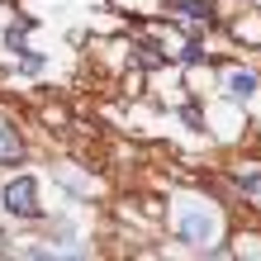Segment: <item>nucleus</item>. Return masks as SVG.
I'll list each match as a JSON object with an SVG mask.
<instances>
[{
  "label": "nucleus",
  "instance_id": "obj_7",
  "mask_svg": "<svg viewBox=\"0 0 261 261\" xmlns=\"http://www.w3.org/2000/svg\"><path fill=\"white\" fill-rule=\"evenodd\" d=\"M176 57H180V62H204V43H199V38H190Z\"/></svg>",
  "mask_w": 261,
  "mask_h": 261
},
{
  "label": "nucleus",
  "instance_id": "obj_3",
  "mask_svg": "<svg viewBox=\"0 0 261 261\" xmlns=\"http://www.w3.org/2000/svg\"><path fill=\"white\" fill-rule=\"evenodd\" d=\"M223 90H228L233 100H252V95H256V76H252V71H228V76H223Z\"/></svg>",
  "mask_w": 261,
  "mask_h": 261
},
{
  "label": "nucleus",
  "instance_id": "obj_5",
  "mask_svg": "<svg viewBox=\"0 0 261 261\" xmlns=\"http://www.w3.org/2000/svg\"><path fill=\"white\" fill-rule=\"evenodd\" d=\"M138 62H143V67H162L166 62V48H162L157 38H143V43H138Z\"/></svg>",
  "mask_w": 261,
  "mask_h": 261
},
{
  "label": "nucleus",
  "instance_id": "obj_2",
  "mask_svg": "<svg viewBox=\"0 0 261 261\" xmlns=\"http://www.w3.org/2000/svg\"><path fill=\"white\" fill-rule=\"evenodd\" d=\"M176 233H180V242H190V247H204V242H214V233H219V214L209 204H186L180 219H176Z\"/></svg>",
  "mask_w": 261,
  "mask_h": 261
},
{
  "label": "nucleus",
  "instance_id": "obj_4",
  "mask_svg": "<svg viewBox=\"0 0 261 261\" xmlns=\"http://www.w3.org/2000/svg\"><path fill=\"white\" fill-rule=\"evenodd\" d=\"M176 14H186V19L209 24V19H214V5H209V0H176Z\"/></svg>",
  "mask_w": 261,
  "mask_h": 261
},
{
  "label": "nucleus",
  "instance_id": "obj_1",
  "mask_svg": "<svg viewBox=\"0 0 261 261\" xmlns=\"http://www.w3.org/2000/svg\"><path fill=\"white\" fill-rule=\"evenodd\" d=\"M0 204H5V214H14V219H43L38 180H34V176H14V180H5V190H0Z\"/></svg>",
  "mask_w": 261,
  "mask_h": 261
},
{
  "label": "nucleus",
  "instance_id": "obj_6",
  "mask_svg": "<svg viewBox=\"0 0 261 261\" xmlns=\"http://www.w3.org/2000/svg\"><path fill=\"white\" fill-rule=\"evenodd\" d=\"M19 157H24V143H19V133L0 128V162H19Z\"/></svg>",
  "mask_w": 261,
  "mask_h": 261
}]
</instances>
